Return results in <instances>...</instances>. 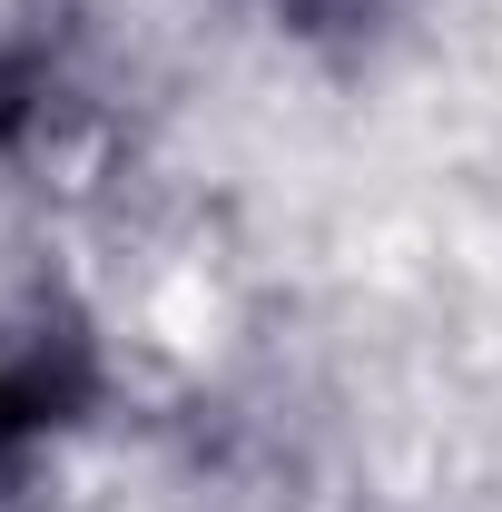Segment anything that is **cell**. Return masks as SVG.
Instances as JSON below:
<instances>
[{"mask_svg":"<svg viewBox=\"0 0 502 512\" xmlns=\"http://www.w3.org/2000/svg\"><path fill=\"white\" fill-rule=\"evenodd\" d=\"M286 10H345V0H286Z\"/></svg>","mask_w":502,"mask_h":512,"instance_id":"obj_1","label":"cell"}]
</instances>
